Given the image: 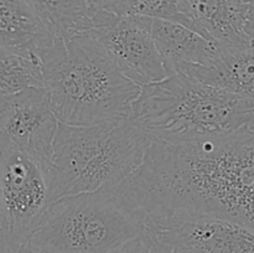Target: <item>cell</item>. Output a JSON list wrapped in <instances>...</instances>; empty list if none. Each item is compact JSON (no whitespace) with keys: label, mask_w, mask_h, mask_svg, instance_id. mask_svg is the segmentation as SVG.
<instances>
[{"label":"cell","mask_w":254,"mask_h":253,"mask_svg":"<svg viewBox=\"0 0 254 253\" xmlns=\"http://www.w3.org/2000/svg\"><path fill=\"white\" fill-rule=\"evenodd\" d=\"M129 118L151 141L254 140L253 102L183 73L141 87Z\"/></svg>","instance_id":"cell-1"},{"label":"cell","mask_w":254,"mask_h":253,"mask_svg":"<svg viewBox=\"0 0 254 253\" xmlns=\"http://www.w3.org/2000/svg\"><path fill=\"white\" fill-rule=\"evenodd\" d=\"M40 60L60 123L91 126L130 117L141 87L122 73L91 32L55 39Z\"/></svg>","instance_id":"cell-2"},{"label":"cell","mask_w":254,"mask_h":253,"mask_svg":"<svg viewBox=\"0 0 254 253\" xmlns=\"http://www.w3.org/2000/svg\"><path fill=\"white\" fill-rule=\"evenodd\" d=\"M151 143L130 118L91 126L60 123L49 168L52 201L116 190L140 168Z\"/></svg>","instance_id":"cell-3"},{"label":"cell","mask_w":254,"mask_h":253,"mask_svg":"<svg viewBox=\"0 0 254 253\" xmlns=\"http://www.w3.org/2000/svg\"><path fill=\"white\" fill-rule=\"evenodd\" d=\"M144 230L114 191L84 192L52 201L27 246L36 253H111Z\"/></svg>","instance_id":"cell-4"},{"label":"cell","mask_w":254,"mask_h":253,"mask_svg":"<svg viewBox=\"0 0 254 253\" xmlns=\"http://www.w3.org/2000/svg\"><path fill=\"white\" fill-rule=\"evenodd\" d=\"M51 203L46 169L21 151H0V253L19 252Z\"/></svg>","instance_id":"cell-5"},{"label":"cell","mask_w":254,"mask_h":253,"mask_svg":"<svg viewBox=\"0 0 254 253\" xmlns=\"http://www.w3.org/2000/svg\"><path fill=\"white\" fill-rule=\"evenodd\" d=\"M161 253H254V230L203 213L178 212L144 221Z\"/></svg>","instance_id":"cell-6"},{"label":"cell","mask_w":254,"mask_h":253,"mask_svg":"<svg viewBox=\"0 0 254 253\" xmlns=\"http://www.w3.org/2000/svg\"><path fill=\"white\" fill-rule=\"evenodd\" d=\"M59 126L45 87L0 94V151L27 154L49 173Z\"/></svg>","instance_id":"cell-7"},{"label":"cell","mask_w":254,"mask_h":253,"mask_svg":"<svg viewBox=\"0 0 254 253\" xmlns=\"http://www.w3.org/2000/svg\"><path fill=\"white\" fill-rule=\"evenodd\" d=\"M122 73L143 87L169 76L150 31V19L97 11L91 30Z\"/></svg>","instance_id":"cell-8"},{"label":"cell","mask_w":254,"mask_h":253,"mask_svg":"<svg viewBox=\"0 0 254 253\" xmlns=\"http://www.w3.org/2000/svg\"><path fill=\"white\" fill-rule=\"evenodd\" d=\"M150 31L169 76L217 61L223 45L195 30L166 20L150 19Z\"/></svg>","instance_id":"cell-9"},{"label":"cell","mask_w":254,"mask_h":253,"mask_svg":"<svg viewBox=\"0 0 254 253\" xmlns=\"http://www.w3.org/2000/svg\"><path fill=\"white\" fill-rule=\"evenodd\" d=\"M54 40L27 0H0V47L40 57Z\"/></svg>","instance_id":"cell-10"},{"label":"cell","mask_w":254,"mask_h":253,"mask_svg":"<svg viewBox=\"0 0 254 253\" xmlns=\"http://www.w3.org/2000/svg\"><path fill=\"white\" fill-rule=\"evenodd\" d=\"M203 34L225 47L247 49L243 30L247 4L242 0H186Z\"/></svg>","instance_id":"cell-11"},{"label":"cell","mask_w":254,"mask_h":253,"mask_svg":"<svg viewBox=\"0 0 254 253\" xmlns=\"http://www.w3.org/2000/svg\"><path fill=\"white\" fill-rule=\"evenodd\" d=\"M183 74L228 89L254 103V49L223 46L217 61L206 67H190Z\"/></svg>","instance_id":"cell-12"},{"label":"cell","mask_w":254,"mask_h":253,"mask_svg":"<svg viewBox=\"0 0 254 253\" xmlns=\"http://www.w3.org/2000/svg\"><path fill=\"white\" fill-rule=\"evenodd\" d=\"M55 39L89 32L97 11L92 0H27Z\"/></svg>","instance_id":"cell-13"},{"label":"cell","mask_w":254,"mask_h":253,"mask_svg":"<svg viewBox=\"0 0 254 253\" xmlns=\"http://www.w3.org/2000/svg\"><path fill=\"white\" fill-rule=\"evenodd\" d=\"M92 2L97 10L111 12L117 16L166 20L190 27L206 36L186 0H92Z\"/></svg>","instance_id":"cell-14"},{"label":"cell","mask_w":254,"mask_h":253,"mask_svg":"<svg viewBox=\"0 0 254 253\" xmlns=\"http://www.w3.org/2000/svg\"><path fill=\"white\" fill-rule=\"evenodd\" d=\"M45 87L41 60L0 47V94H14Z\"/></svg>","instance_id":"cell-15"},{"label":"cell","mask_w":254,"mask_h":253,"mask_svg":"<svg viewBox=\"0 0 254 253\" xmlns=\"http://www.w3.org/2000/svg\"><path fill=\"white\" fill-rule=\"evenodd\" d=\"M111 253H161L158 243L144 232L143 235L128 241Z\"/></svg>","instance_id":"cell-16"},{"label":"cell","mask_w":254,"mask_h":253,"mask_svg":"<svg viewBox=\"0 0 254 253\" xmlns=\"http://www.w3.org/2000/svg\"><path fill=\"white\" fill-rule=\"evenodd\" d=\"M243 30L250 41L251 47L254 49V4H247L245 12V24Z\"/></svg>","instance_id":"cell-17"},{"label":"cell","mask_w":254,"mask_h":253,"mask_svg":"<svg viewBox=\"0 0 254 253\" xmlns=\"http://www.w3.org/2000/svg\"><path fill=\"white\" fill-rule=\"evenodd\" d=\"M17 253H36V252H35V251H32L31 248H30L29 246H27V243H26V245L22 246V247L20 248L19 252H17Z\"/></svg>","instance_id":"cell-18"},{"label":"cell","mask_w":254,"mask_h":253,"mask_svg":"<svg viewBox=\"0 0 254 253\" xmlns=\"http://www.w3.org/2000/svg\"><path fill=\"white\" fill-rule=\"evenodd\" d=\"M242 2H245V4H254V0H242Z\"/></svg>","instance_id":"cell-19"},{"label":"cell","mask_w":254,"mask_h":253,"mask_svg":"<svg viewBox=\"0 0 254 253\" xmlns=\"http://www.w3.org/2000/svg\"><path fill=\"white\" fill-rule=\"evenodd\" d=\"M0 230H1V223H0Z\"/></svg>","instance_id":"cell-20"},{"label":"cell","mask_w":254,"mask_h":253,"mask_svg":"<svg viewBox=\"0 0 254 253\" xmlns=\"http://www.w3.org/2000/svg\"><path fill=\"white\" fill-rule=\"evenodd\" d=\"M250 143H254V140L253 141H250Z\"/></svg>","instance_id":"cell-21"}]
</instances>
